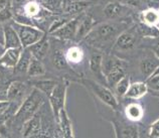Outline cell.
<instances>
[{
    "mask_svg": "<svg viewBox=\"0 0 159 138\" xmlns=\"http://www.w3.org/2000/svg\"><path fill=\"white\" fill-rule=\"evenodd\" d=\"M124 30V24L120 22H105L95 26L86 36V43L98 49H107L115 44V41Z\"/></svg>",
    "mask_w": 159,
    "mask_h": 138,
    "instance_id": "1",
    "label": "cell"
},
{
    "mask_svg": "<svg viewBox=\"0 0 159 138\" xmlns=\"http://www.w3.org/2000/svg\"><path fill=\"white\" fill-rule=\"evenodd\" d=\"M127 62L113 56H103V74L109 88L114 87L126 76Z\"/></svg>",
    "mask_w": 159,
    "mask_h": 138,
    "instance_id": "2",
    "label": "cell"
},
{
    "mask_svg": "<svg viewBox=\"0 0 159 138\" xmlns=\"http://www.w3.org/2000/svg\"><path fill=\"white\" fill-rule=\"evenodd\" d=\"M45 100V96L35 88H33L32 91L25 98V100L20 104L17 112L14 115L15 119L18 120L22 124L26 122L28 119L33 117L37 110L43 105Z\"/></svg>",
    "mask_w": 159,
    "mask_h": 138,
    "instance_id": "3",
    "label": "cell"
},
{
    "mask_svg": "<svg viewBox=\"0 0 159 138\" xmlns=\"http://www.w3.org/2000/svg\"><path fill=\"white\" fill-rule=\"evenodd\" d=\"M79 83L85 88H87L95 97H97L106 106L113 110L118 109V100H117L116 95L113 94L110 88L104 86L103 84H100L96 81L90 80V79H81V80H79Z\"/></svg>",
    "mask_w": 159,
    "mask_h": 138,
    "instance_id": "4",
    "label": "cell"
},
{
    "mask_svg": "<svg viewBox=\"0 0 159 138\" xmlns=\"http://www.w3.org/2000/svg\"><path fill=\"white\" fill-rule=\"evenodd\" d=\"M12 26L17 32L19 36L20 43L23 48H28L31 45L36 44L37 41H39L41 39H43L45 36L44 32L41 29L37 28L32 25H26V24H21L14 21L11 23Z\"/></svg>",
    "mask_w": 159,
    "mask_h": 138,
    "instance_id": "5",
    "label": "cell"
},
{
    "mask_svg": "<svg viewBox=\"0 0 159 138\" xmlns=\"http://www.w3.org/2000/svg\"><path fill=\"white\" fill-rule=\"evenodd\" d=\"M66 90H68V83L60 82L53 89L52 93L48 97L51 104L52 114L57 121L58 116L61 110L66 109Z\"/></svg>",
    "mask_w": 159,
    "mask_h": 138,
    "instance_id": "6",
    "label": "cell"
},
{
    "mask_svg": "<svg viewBox=\"0 0 159 138\" xmlns=\"http://www.w3.org/2000/svg\"><path fill=\"white\" fill-rule=\"evenodd\" d=\"M32 91L27 83L21 81H13L9 84L6 91V99L12 103H16L20 105L29 93Z\"/></svg>",
    "mask_w": 159,
    "mask_h": 138,
    "instance_id": "7",
    "label": "cell"
},
{
    "mask_svg": "<svg viewBox=\"0 0 159 138\" xmlns=\"http://www.w3.org/2000/svg\"><path fill=\"white\" fill-rule=\"evenodd\" d=\"M139 34L140 33L137 28H128L124 30L117 37L114 44L115 48L121 52H128L134 49L138 44Z\"/></svg>",
    "mask_w": 159,
    "mask_h": 138,
    "instance_id": "8",
    "label": "cell"
},
{
    "mask_svg": "<svg viewBox=\"0 0 159 138\" xmlns=\"http://www.w3.org/2000/svg\"><path fill=\"white\" fill-rule=\"evenodd\" d=\"M82 17H83V15L80 14L77 17L69 19L64 25L58 29H57L56 31H53L52 34L54 37H57V39H62V40H72L74 39H76L78 26Z\"/></svg>",
    "mask_w": 159,
    "mask_h": 138,
    "instance_id": "9",
    "label": "cell"
},
{
    "mask_svg": "<svg viewBox=\"0 0 159 138\" xmlns=\"http://www.w3.org/2000/svg\"><path fill=\"white\" fill-rule=\"evenodd\" d=\"M22 51V48L5 49L2 56L0 57V65L6 69H14L19 61Z\"/></svg>",
    "mask_w": 159,
    "mask_h": 138,
    "instance_id": "10",
    "label": "cell"
},
{
    "mask_svg": "<svg viewBox=\"0 0 159 138\" xmlns=\"http://www.w3.org/2000/svg\"><path fill=\"white\" fill-rule=\"evenodd\" d=\"M159 68V58L156 56H145L139 62V70L145 80Z\"/></svg>",
    "mask_w": 159,
    "mask_h": 138,
    "instance_id": "11",
    "label": "cell"
},
{
    "mask_svg": "<svg viewBox=\"0 0 159 138\" xmlns=\"http://www.w3.org/2000/svg\"><path fill=\"white\" fill-rule=\"evenodd\" d=\"M3 27H4V48L8 49V48H22L19 36L14 29V27L12 26V24L4 23Z\"/></svg>",
    "mask_w": 159,
    "mask_h": 138,
    "instance_id": "12",
    "label": "cell"
},
{
    "mask_svg": "<svg viewBox=\"0 0 159 138\" xmlns=\"http://www.w3.org/2000/svg\"><path fill=\"white\" fill-rule=\"evenodd\" d=\"M112 124L114 126L116 138H138L139 133H138L137 127L131 124H124L118 120L112 121Z\"/></svg>",
    "mask_w": 159,
    "mask_h": 138,
    "instance_id": "13",
    "label": "cell"
},
{
    "mask_svg": "<svg viewBox=\"0 0 159 138\" xmlns=\"http://www.w3.org/2000/svg\"><path fill=\"white\" fill-rule=\"evenodd\" d=\"M89 66L91 72L94 76L100 81L106 82V79L103 74V55L99 51H95L92 53L89 61ZM107 84V83H106Z\"/></svg>",
    "mask_w": 159,
    "mask_h": 138,
    "instance_id": "14",
    "label": "cell"
},
{
    "mask_svg": "<svg viewBox=\"0 0 159 138\" xmlns=\"http://www.w3.org/2000/svg\"><path fill=\"white\" fill-rule=\"evenodd\" d=\"M57 121L58 124H60L62 138H75L73 123L70 121V118L69 117V114L66 109L61 111Z\"/></svg>",
    "mask_w": 159,
    "mask_h": 138,
    "instance_id": "15",
    "label": "cell"
},
{
    "mask_svg": "<svg viewBox=\"0 0 159 138\" xmlns=\"http://www.w3.org/2000/svg\"><path fill=\"white\" fill-rule=\"evenodd\" d=\"M95 27V20L91 15H83L81 21L79 23L76 39L81 40L85 39L86 36L92 31V29Z\"/></svg>",
    "mask_w": 159,
    "mask_h": 138,
    "instance_id": "16",
    "label": "cell"
},
{
    "mask_svg": "<svg viewBox=\"0 0 159 138\" xmlns=\"http://www.w3.org/2000/svg\"><path fill=\"white\" fill-rule=\"evenodd\" d=\"M29 52L31 53L33 58H37L39 61H43V58L47 57L49 51V43L47 37H43L39 41H37L36 44L31 45L30 48H28Z\"/></svg>",
    "mask_w": 159,
    "mask_h": 138,
    "instance_id": "17",
    "label": "cell"
},
{
    "mask_svg": "<svg viewBox=\"0 0 159 138\" xmlns=\"http://www.w3.org/2000/svg\"><path fill=\"white\" fill-rule=\"evenodd\" d=\"M148 92V88L146 83L144 82H135L132 83L130 87H129V90L127 91L125 97L128 99H132V100H138L141 99L142 97L147 94Z\"/></svg>",
    "mask_w": 159,
    "mask_h": 138,
    "instance_id": "18",
    "label": "cell"
},
{
    "mask_svg": "<svg viewBox=\"0 0 159 138\" xmlns=\"http://www.w3.org/2000/svg\"><path fill=\"white\" fill-rule=\"evenodd\" d=\"M126 6L123 5L120 2H110L104 7L103 12L104 15L109 19H116L122 16L123 13L126 11Z\"/></svg>",
    "mask_w": 159,
    "mask_h": 138,
    "instance_id": "19",
    "label": "cell"
},
{
    "mask_svg": "<svg viewBox=\"0 0 159 138\" xmlns=\"http://www.w3.org/2000/svg\"><path fill=\"white\" fill-rule=\"evenodd\" d=\"M125 115L131 122H139L144 116L143 106L139 103H132L125 108Z\"/></svg>",
    "mask_w": 159,
    "mask_h": 138,
    "instance_id": "20",
    "label": "cell"
},
{
    "mask_svg": "<svg viewBox=\"0 0 159 138\" xmlns=\"http://www.w3.org/2000/svg\"><path fill=\"white\" fill-rule=\"evenodd\" d=\"M40 130V119L39 116H33L22 124V136L24 138L34 135Z\"/></svg>",
    "mask_w": 159,
    "mask_h": 138,
    "instance_id": "21",
    "label": "cell"
},
{
    "mask_svg": "<svg viewBox=\"0 0 159 138\" xmlns=\"http://www.w3.org/2000/svg\"><path fill=\"white\" fill-rule=\"evenodd\" d=\"M22 9H23L22 15L29 19L37 18V16L41 13V11L44 10L37 0H28L22 6Z\"/></svg>",
    "mask_w": 159,
    "mask_h": 138,
    "instance_id": "22",
    "label": "cell"
},
{
    "mask_svg": "<svg viewBox=\"0 0 159 138\" xmlns=\"http://www.w3.org/2000/svg\"><path fill=\"white\" fill-rule=\"evenodd\" d=\"M140 17L142 23L147 26L157 27L159 26V11L154 9H145L141 12Z\"/></svg>",
    "mask_w": 159,
    "mask_h": 138,
    "instance_id": "23",
    "label": "cell"
},
{
    "mask_svg": "<svg viewBox=\"0 0 159 138\" xmlns=\"http://www.w3.org/2000/svg\"><path fill=\"white\" fill-rule=\"evenodd\" d=\"M89 5L90 3L88 1H84V0H81V1H72L64 4V12L69 15H79Z\"/></svg>",
    "mask_w": 159,
    "mask_h": 138,
    "instance_id": "24",
    "label": "cell"
},
{
    "mask_svg": "<svg viewBox=\"0 0 159 138\" xmlns=\"http://www.w3.org/2000/svg\"><path fill=\"white\" fill-rule=\"evenodd\" d=\"M26 74L29 77H32V78H37V77L43 76L45 74V67L43 64V62L32 57Z\"/></svg>",
    "mask_w": 159,
    "mask_h": 138,
    "instance_id": "25",
    "label": "cell"
},
{
    "mask_svg": "<svg viewBox=\"0 0 159 138\" xmlns=\"http://www.w3.org/2000/svg\"><path fill=\"white\" fill-rule=\"evenodd\" d=\"M57 81L53 80H41V81H35L32 84L33 88H35L39 91H40L45 97H49L51 94L52 93L53 89L56 88V86L57 85Z\"/></svg>",
    "mask_w": 159,
    "mask_h": 138,
    "instance_id": "26",
    "label": "cell"
},
{
    "mask_svg": "<svg viewBox=\"0 0 159 138\" xmlns=\"http://www.w3.org/2000/svg\"><path fill=\"white\" fill-rule=\"evenodd\" d=\"M31 58H32V55H31V53L29 52V49L23 48L17 65H16V67L14 68L15 72L16 73H26L28 67H29V64H30Z\"/></svg>",
    "mask_w": 159,
    "mask_h": 138,
    "instance_id": "27",
    "label": "cell"
},
{
    "mask_svg": "<svg viewBox=\"0 0 159 138\" xmlns=\"http://www.w3.org/2000/svg\"><path fill=\"white\" fill-rule=\"evenodd\" d=\"M44 10L52 13H57L64 10V1L62 0H37Z\"/></svg>",
    "mask_w": 159,
    "mask_h": 138,
    "instance_id": "28",
    "label": "cell"
},
{
    "mask_svg": "<svg viewBox=\"0 0 159 138\" xmlns=\"http://www.w3.org/2000/svg\"><path fill=\"white\" fill-rule=\"evenodd\" d=\"M66 58L68 62H72V64H79L81 62L84 58V52L81 48L79 47H72L68 49L66 53Z\"/></svg>",
    "mask_w": 159,
    "mask_h": 138,
    "instance_id": "29",
    "label": "cell"
},
{
    "mask_svg": "<svg viewBox=\"0 0 159 138\" xmlns=\"http://www.w3.org/2000/svg\"><path fill=\"white\" fill-rule=\"evenodd\" d=\"M130 85H131V82H130V78H129V76H125L123 79H121L114 87L116 97H119V98L125 97V95H126L127 91L129 90Z\"/></svg>",
    "mask_w": 159,
    "mask_h": 138,
    "instance_id": "30",
    "label": "cell"
},
{
    "mask_svg": "<svg viewBox=\"0 0 159 138\" xmlns=\"http://www.w3.org/2000/svg\"><path fill=\"white\" fill-rule=\"evenodd\" d=\"M52 64L57 70H65L68 68V61L66 55L61 51H56L52 56Z\"/></svg>",
    "mask_w": 159,
    "mask_h": 138,
    "instance_id": "31",
    "label": "cell"
},
{
    "mask_svg": "<svg viewBox=\"0 0 159 138\" xmlns=\"http://www.w3.org/2000/svg\"><path fill=\"white\" fill-rule=\"evenodd\" d=\"M148 90H152L154 92H159V68L146 80Z\"/></svg>",
    "mask_w": 159,
    "mask_h": 138,
    "instance_id": "32",
    "label": "cell"
},
{
    "mask_svg": "<svg viewBox=\"0 0 159 138\" xmlns=\"http://www.w3.org/2000/svg\"><path fill=\"white\" fill-rule=\"evenodd\" d=\"M149 138H159V118L150 125Z\"/></svg>",
    "mask_w": 159,
    "mask_h": 138,
    "instance_id": "33",
    "label": "cell"
},
{
    "mask_svg": "<svg viewBox=\"0 0 159 138\" xmlns=\"http://www.w3.org/2000/svg\"><path fill=\"white\" fill-rule=\"evenodd\" d=\"M28 0H11V7L12 9L17 10L20 7H22Z\"/></svg>",
    "mask_w": 159,
    "mask_h": 138,
    "instance_id": "34",
    "label": "cell"
},
{
    "mask_svg": "<svg viewBox=\"0 0 159 138\" xmlns=\"http://www.w3.org/2000/svg\"><path fill=\"white\" fill-rule=\"evenodd\" d=\"M146 3H147L150 9L159 11V0H146Z\"/></svg>",
    "mask_w": 159,
    "mask_h": 138,
    "instance_id": "35",
    "label": "cell"
},
{
    "mask_svg": "<svg viewBox=\"0 0 159 138\" xmlns=\"http://www.w3.org/2000/svg\"><path fill=\"white\" fill-rule=\"evenodd\" d=\"M10 104H11V102L8 101L7 99H5V100H0V114H1L2 112L5 111L7 108L10 106Z\"/></svg>",
    "mask_w": 159,
    "mask_h": 138,
    "instance_id": "36",
    "label": "cell"
},
{
    "mask_svg": "<svg viewBox=\"0 0 159 138\" xmlns=\"http://www.w3.org/2000/svg\"><path fill=\"white\" fill-rule=\"evenodd\" d=\"M122 3L127 4L131 7H138L140 4V0H122Z\"/></svg>",
    "mask_w": 159,
    "mask_h": 138,
    "instance_id": "37",
    "label": "cell"
},
{
    "mask_svg": "<svg viewBox=\"0 0 159 138\" xmlns=\"http://www.w3.org/2000/svg\"><path fill=\"white\" fill-rule=\"evenodd\" d=\"M0 44L4 47V27H3V24H0Z\"/></svg>",
    "mask_w": 159,
    "mask_h": 138,
    "instance_id": "38",
    "label": "cell"
},
{
    "mask_svg": "<svg viewBox=\"0 0 159 138\" xmlns=\"http://www.w3.org/2000/svg\"><path fill=\"white\" fill-rule=\"evenodd\" d=\"M4 51H5V48H4V47H3V45H1V44H0V57L2 56V53H4Z\"/></svg>",
    "mask_w": 159,
    "mask_h": 138,
    "instance_id": "39",
    "label": "cell"
},
{
    "mask_svg": "<svg viewBox=\"0 0 159 138\" xmlns=\"http://www.w3.org/2000/svg\"><path fill=\"white\" fill-rule=\"evenodd\" d=\"M0 138H2V137H1V136H0Z\"/></svg>",
    "mask_w": 159,
    "mask_h": 138,
    "instance_id": "40",
    "label": "cell"
}]
</instances>
